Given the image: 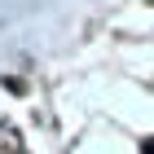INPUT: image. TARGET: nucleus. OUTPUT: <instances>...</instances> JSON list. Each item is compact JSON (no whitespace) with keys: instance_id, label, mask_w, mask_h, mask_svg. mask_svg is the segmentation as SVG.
<instances>
[{"instance_id":"obj_2","label":"nucleus","mask_w":154,"mask_h":154,"mask_svg":"<svg viewBox=\"0 0 154 154\" xmlns=\"http://www.w3.org/2000/svg\"><path fill=\"white\" fill-rule=\"evenodd\" d=\"M150 5H154V0H150Z\"/></svg>"},{"instance_id":"obj_1","label":"nucleus","mask_w":154,"mask_h":154,"mask_svg":"<svg viewBox=\"0 0 154 154\" xmlns=\"http://www.w3.org/2000/svg\"><path fill=\"white\" fill-rule=\"evenodd\" d=\"M141 154H154V141H145V145H141Z\"/></svg>"}]
</instances>
